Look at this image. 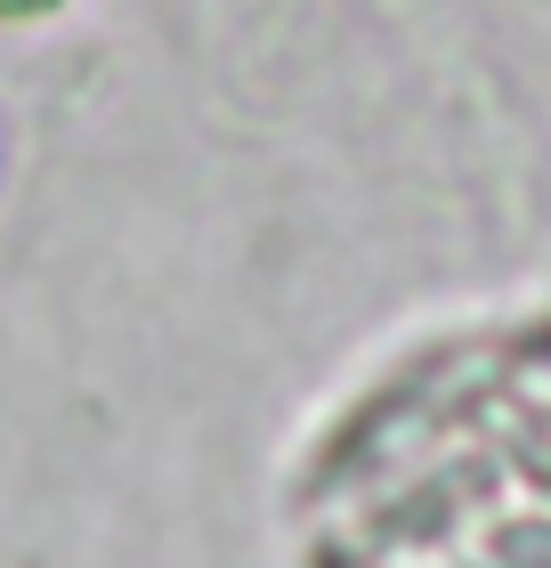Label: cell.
Instances as JSON below:
<instances>
[{
	"instance_id": "1",
	"label": "cell",
	"mask_w": 551,
	"mask_h": 568,
	"mask_svg": "<svg viewBox=\"0 0 551 568\" xmlns=\"http://www.w3.org/2000/svg\"><path fill=\"white\" fill-rule=\"evenodd\" d=\"M0 9H9V17H24V9H49V0H0Z\"/></svg>"
}]
</instances>
